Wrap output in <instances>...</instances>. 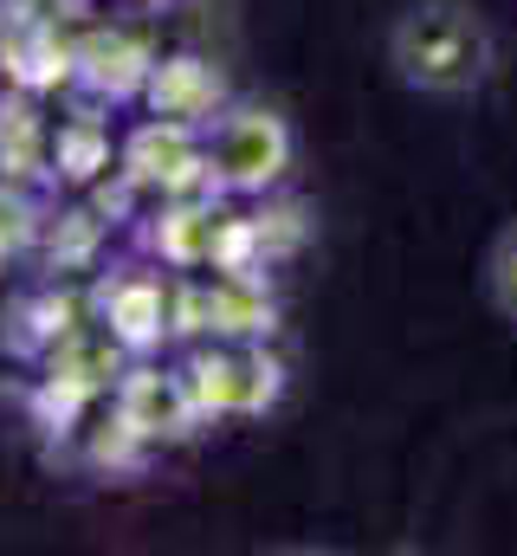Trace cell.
I'll return each instance as SVG.
<instances>
[{
	"instance_id": "cell-1",
	"label": "cell",
	"mask_w": 517,
	"mask_h": 556,
	"mask_svg": "<svg viewBox=\"0 0 517 556\" xmlns=\"http://www.w3.org/2000/svg\"><path fill=\"white\" fill-rule=\"evenodd\" d=\"M388 78L433 104H466L499 78V33L479 0H407L382 39Z\"/></svg>"
},
{
	"instance_id": "cell-2",
	"label": "cell",
	"mask_w": 517,
	"mask_h": 556,
	"mask_svg": "<svg viewBox=\"0 0 517 556\" xmlns=\"http://www.w3.org/2000/svg\"><path fill=\"white\" fill-rule=\"evenodd\" d=\"M201 149H207V188L220 194H272L298 168V130L265 98H227L201 130Z\"/></svg>"
},
{
	"instance_id": "cell-3",
	"label": "cell",
	"mask_w": 517,
	"mask_h": 556,
	"mask_svg": "<svg viewBox=\"0 0 517 556\" xmlns=\"http://www.w3.org/2000/svg\"><path fill=\"white\" fill-rule=\"evenodd\" d=\"M188 389L201 402V420H234V415H265L278 395V363L253 343H227L188 363Z\"/></svg>"
},
{
	"instance_id": "cell-4",
	"label": "cell",
	"mask_w": 517,
	"mask_h": 556,
	"mask_svg": "<svg viewBox=\"0 0 517 556\" xmlns=\"http://www.w3.org/2000/svg\"><path fill=\"white\" fill-rule=\"evenodd\" d=\"M98 317L111 324V337L129 356H149L168 337V285L149 266H117L104 278V291H98Z\"/></svg>"
},
{
	"instance_id": "cell-5",
	"label": "cell",
	"mask_w": 517,
	"mask_h": 556,
	"mask_svg": "<svg viewBox=\"0 0 517 556\" xmlns=\"http://www.w3.org/2000/svg\"><path fill=\"white\" fill-rule=\"evenodd\" d=\"M149 111L155 117H175V124H194V130H207L214 124V111L234 98L227 91V78L207 65V59H194V52H181V59H155V72H149Z\"/></svg>"
},
{
	"instance_id": "cell-6",
	"label": "cell",
	"mask_w": 517,
	"mask_h": 556,
	"mask_svg": "<svg viewBox=\"0 0 517 556\" xmlns=\"http://www.w3.org/2000/svg\"><path fill=\"white\" fill-rule=\"evenodd\" d=\"M117 420L142 440H181L194 420H201V402L188 389V376H162V369H136L124 382V402H117Z\"/></svg>"
},
{
	"instance_id": "cell-7",
	"label": "cell",
	"mask_w": 517,
	"mask_h": 556,
	"mask_svg": "<svg viewBox=\"0 0 517 556\" xmlns=\"http://www.w3.org/2000/svg\"><path fill=\"white\" fill-rule=\"evenodd\" d=\"M149 72H155V52L124 33V26H111V33H91L85 46H78V78L91 85V91H111V98H142L149 91Z\"/></svg>"
},
{
	"instance_id": "cell-8",
	"label": "cell",
	"mask_w": 517,
	"mask_h": 556,
	"mask_svg": "<svg viewBox=\"0 0 517 556\" xmlns=\"http://www.w3.org/2000/svg\"><path fill=\"white\" fill-rule=\"evenodd\" d=\"M486 304L499 311V324H512L517 330V214L492 233V247H486Z\"/></svg>"
},
{
	"instance_id": "cell-9",
	"label": "cell",
	"mask_w": 517,
	"mask_h": 556,
	"mask_svg": "<svg viewBox=\"0 0 517 556\" xmlns=\"http://www.w3.org/2000/svg\"><path fill=\"white\" fill-rule=\"evenodd\" d=\"M33 240H39V207L20 188H0V260L26 253Z\"/></svg>"
}]
</instances>
